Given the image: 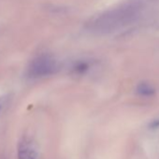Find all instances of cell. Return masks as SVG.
<instances>
[{
  "instance_id": "cell-1",
  "label": "cell",
  "mask_w": 159,
  "mask_h": 159,
  "mask_svg": "<svg viewBox=\"0 0 159 159\" xmlns=\"http://www.w3.org/2000/svg\"><path fill=\"white\" fill-rule=\"evenodd\" d=\"M143 6V0H132L98 16L92 22L90 29L98 35L111 33L133 23L140 14Z\"/></svg>"
},
{
  "instance_id": "cell-2",
  "label": "cell",
  "mask_w": 159,
  "mask_h": 159,
  "mask_svg": "<svg viewBox=\"0 0 159 159\" xmlns=\"http://www.w3.org/2000/svg\"><path fill=\"white\" fill-rule=\"evenodd\" d=\"M58 69L57 62L49 56H40L35 59L29 68L28 74L32 78H40L50 76L55 73Z\"/></svg>"
},
{
  "instance_id": "cell-3",
  "label": "cell",
  "mask_w": 159,
  "mask_h": 159,
  "mask_svg": "<svg viewBox=\"0 0 159 159\" xmlns=\"http://www.w3.org/2000/svg\"><path fill=\"white\" fill-rule=\"evenodd\" d=\"M137 93L143 97H150L155 93V89L148 83H140L137 86Z\"/></svg>"
},
{
  "instance_id": "cell-4",
  "label": "cell",
  "mask_w": 159,
  "mask_h": 159,
  "mask_svg": "<svg viewBox=\"0 0 159 159\" xmlns=\"http://www.w3.org/2000/svg\"><path fill=\"white\" fill-rule=\"evenodd\" d=\"M158 126H159V120L153 122V123L151 125V127H152V128H155V127H158Z\"/></svg>"
},
{
  "instance_id": "cell-5",
  "label": "cell",
  "mask_w": 159,
  "mask_h": 159,
  "mask_svg": "<svg viewBox=\"0 0 159 159\" xmlns=\"http://www.w3.org/2000/svg\"><path fill=\"white\" fill-rule=\"evenodd\" d=\"M31 159H35V158H31Z\"/></svg>"
}]
</instances>
